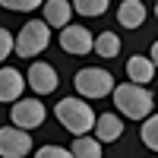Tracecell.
Here are the masks:
<instances>
[{"label": "cell", "instance_id": "cell-1", "mask_svg": "<svg viewBox=\"0 0 158 158\" xmlns=\"http://www.w3.org/2000/svg\"><path fill=\"white\" fill-rule=\"evenodd\" d=\"M114 108H117V114L130 117V120H149L155 98L149 89H142L136 82H120L114 89Z\"/></svg>", "mask_w": 158, "mask_h": 158}, {"label": "cell", "instance_id": "cell-2", "mask_svg": "<svg viewBox=\"0 0 158 158\" xmlns=\"http://www.w3.org/2000/svg\"><path fill=\"white\" fill-rule=\"evenodd\" d=\"M54 114H57L60 127H67L76 139L89 136V130H95V123H98V117H95V111L89 108L85 98H60Z\"/></svg>", "mask_w": 158, "mask_h": 158}, {"label": "cell", "instance_id": "cell-3", "mask_svg": "<svg viewBox=\"0 0 158 158\" xmlns=\"http://www.w3.org/2000/svg\"><path fill=\"white\" fill-rule=\"evenodd\" d=\"M51 44V25L44 19H32V22H25L19 35H16V54L19 57H38L41 51Z\"/></svg>", "mask_w": 158, "mask_h": 158}, {"label": "cell", "instance_id": "cell-4", "mask_svg": "<svg viewBox=\"0 0 158 158\" xmlns=\"http://www.w3.org/2000/svg\"><path fill=\"white\" fill-rule=\"evenodd\" d=\"M73 85L79 92V98H104V95H111V92L117 89L114 85V76L108 70H101V67L79 70L76 79H73Z\"/></svg>", "mask_w": 158, "mask_h": 158}, {"label": "cell", "instance_id": "cell-5", "mask_svg": "<svg viewBox=\"0 0 158 158\" xmlns=\"http://www.w3.org/2000/svg\"><path fill=\"white\" fill-rule=\"evenodd\" d=\"M44 104L38 101V98H22V101H16L13 104V127H19V130H35V127H41L44 123Z\"/></svg>", "mask_w": 158, "mask_h": 158}, {"label": "cell", "instance_id": "cell-6", "mask_svg": "<svg viewBox=\"0 0 158 158\" xmlns=\"http://www.w3.org/2000/svg\"><path fill=\"white\" fill-rule=\"evenodd\" d=\"M32 152V136L19 127H0V158H25Z\"/></svg>", "mask_w": 158, "mask_h": 158}, {"label": "cell", "instance_id": "cell-7", "mask_svg": "<svg viewBox=\"0 0 158 158\" xmlns=\"http://www.w3.org/2000/svg\"><path fill=\"white\" fill-rule=\"evenodd\" d=\"M60 48L67 51V54H89V51H95V35L82 25H67V29L60 32Z\"/></svg>", "mask_w": 158, "mask_h": 158}, {"label": "cell", "instance_id": "cell-8", "mask_svg": "<svg viewBox=\"0 0 158 158\" xmlns=\"http://www.w3.org/2000/svg\"><path fill=\"white\" fill-rule=\"evenodd\" d=\"M25 82H29V89L38 92V95H51V92L57 89V70L51 67V63H32L29 73H25Z\"/></svg>", "mask_w": 158, "mask_h": 158}, {"label": "cell", "instance_id": "cell-9", "mask_svg": "<svg viewBox=\"0 0 158 158\" xmlns=\"http://www.w3.org/2000/svg\"><path fill=\"white\" fill-rule=\"evenodd\" d=\"M22 89H25V76L16 67H0V101L10 104L22 101Z\"/></svg>", "mask_w": 158, "mask_h": 158}, {"label": "cell", "instance_id": "cell-10", "mask_svg": "<svg viewBox=\"0 0 158 158\" xmlns=\"http://www.w3.org/2000/svg\"><path fill=\"white\" fill-rule=\"evenodd\" d=\"M41 10H44V22L48 25H54L60 32L70 25V16H73V3L70 0H44Z\"/></svg>", "mask_w": 158, "mask_h": 158}, {"label": "cell", "instance_id": "cell-11", "mask_svg": "<svg viewBox=\"0 0 158 158\" xmlns=\"http://www.w3.org/2000/svg\"><path fill=\"white\" fill-rule=\"evenodd\" d=\"M123 136V120L117 117L114 111L108 114H98V123H95V139L98 142H117Z\"/></svg>", "mask_w": 158, "mask_h": 158}, {"label": "cell", "instance_id": "cell-12", "mask_svg": "<svg viewBox=\"0 0 158 158\" xmlns=\"http://www.w3.org/2000/svg\"><path fill=\"white\" fill-rule=\"evenodd\" d=\"M117 22H120L123 29H139V25L146 22V6H142V0H123V3L117 6Z\"/></svg>", "mask_w": 158, "mask_h": 158}, {"label": "cell", "instance_id": "cell-13", "mask_svg": "<svg viewBox=\"0 0 158 158\" xmlns=\"http://www.w3.org/2000/svg\"><path fill=\"white\" fill-rule=\"evenodd\" d=\"M127 73H130V82H136V85H149L152 76H155V63H152V57L136 54V57L127 60Z\"/></svg>", "mask_w": 158, "mask_h": 158}, {"label": "cell", "instance_id": "cell-14", "mask_svg": "<svg viewBox=\"0 0 158 158\" xmlns=\"http://www.w3.org/2000/svg\"><path fill=\"white\" fill-rule=\"evenodd\" d=\"M95 54L98 57H117L120 54V38H117L114 32H101V35H95Z\"/></svg>", "mask_w": 158, "mask_h": 158}, {"label": "cell", "instance_id": "cell-15", "mask_svg": "<svg viewBox=\"0 0 158 158\" xmlns=\"http://www.w3.org/2000/svg\"><path fill=\"white\" fill-rule=\"evenodd\" d=\"M70 152H73V158H101V142L89 139V136H79V139H73Z\"/></svg>", "mask_w": 158, "mask_h": 158}, {"label": "cell", "instance_id": "cell-16", "mask_svg": "<svg viewBox=\"0 0 158 158\" xmlns=\"http://www.w3.org/2000/svg\"><path fill=\"white\" fill-rule=\"evenodd\" d=\"M104 10H108V0H76L73 3V13L79 16H101Z\"/></svg>", "mask_w": 158, "mask_h": 158}, {"label": "cell", "instance_id": "cell-17", "mask_svg": "<svg viewBox=\"0 0 158 158\" xmlns=\"http://www.w3.org/2000/svg\"><path fill=\"white\" fill-rule=\"evenodd\" d=\"M142 142L152 149V152H158V114H152L146 123H142Z\"/></svg>", "mask_w": 158, "mask_h": 158}, {"label": "cell", "instance_id": "cell-18", "mask_svg": "<svg viewBox=\"0 0 158 158\" xmlns=\"http://www.w3.org/2000/svg\"><path fill=\"white\" fill-rule=\"evenodd\" d=\"M3 10H13V13H29L38 6V0H0Z\"/></svg>", "mask_w": 158, "mask_h": 158}, {"label": "cell", "instance_id": "cell-19", "mask_svg": "<svg viewBox=\"0 0 158 158\" xmlns=\"http://www.w3.org/2000/svg\"><path fill=\"white\" fill-rule=\"evenodd\" d=\"M35 158H73L70 149H60V146H41L35 152Z\"/></svg>", "mask_w": 158, "mask_h": 158}, {"label": "cell", "instance_id": "cell-20", "mask_svg": "<svg viewBox=\"0 0 158 158\" xmlns=\"http://www.w3.org/2000/svg\"><path fill=\"white\" fill-rule=\"evenodd\" d=\"M10 51H16V38H13L6 29H0V63L10 57Z\"/></svg>", "mask_w": 158, "mask_h": 158}, {"label": "cell", "instance_id": "cell-21", "mask_svg": "<svg viewBox=\"0 0 158 158\" xmlns=\"http://www.w3.org/2000/svg\"><path fill=\"white\" fill-rule=\"evenodd\" d=\"M152 63H155V70H158V41L152 44Z\"/></svg>", "mask_w": 158, "mask_h": 158}, {"label": "cell", "instance_id": "cell-22", "mask_svg": "<svg viewBox=\"0 0 158 158\" xmlns=\"http://www.w3.org/2000/svg\"><path fill=\"white\" fill-rule=\"evenodd\" d=\"M155 16H158V3H155Z\"/></svg>", "mask_w": 158, "mask_h": 158}]
</instances>
